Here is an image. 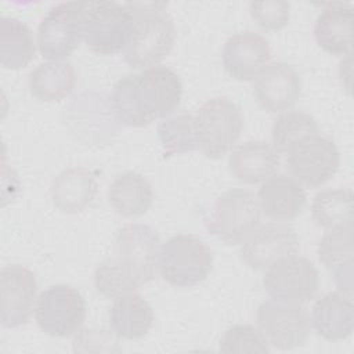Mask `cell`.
Returning <instances> with one entry per match:
<instances>
[{
    "mask_svg": "<svg viewBox=\"0 0 354 354\" xmlns=\"http://www.w3.org/2000/svg\"><path fill=\"white\" fill-rule=\"evenodd\" d=\"M35 319L46 335L69 337L80 330L86 319V300L73 286H48L36 300Z\"/></svg>",
    "mask_w": 354,
    "mask_h": 354,
    "instance_id": "9c48e42d",
    "label": "cell"
},
{
    "mask_svg": "<svg viewBox=\"0 0 354 354\" xmlns=\"http://www.w3.org/2000/svg\"><path fill=\"white\" fill-rule=\"evenodd\" d=\"M272 50L266 37L245 30L232 35L223 48V66L235 80L249 82L270 64Z\"/></svg>",
    "mask_w": 354,
    "mask_h": 354,
    "instance_id": "2e32d148",
    "label": "cell"
},
{
    "mask_svg": "<svg viewBox=\"0 0 354 354\" xmlns=\"http://www.w3.org/2000/svg\"><path fill=\"white\" fill-rule=\"evenodd\" d=\"M183 95L180 76L165 65L120 77L112 87L109 105L118 122L129 127H145L170 116Z\"/></svg>",
    "mask_w": 354,
    "mask_h": 354,
    "instance_id": "7a4b0ae2",
    "label": "cell"
},
{
    "mask_svg": "<svg viewBox=\"0 0 354 354\" xmlns=\"http://www.w3.org/2000/svg\"><path fill=\"white\" fill-rule=\"evenodd\" d=\"M261 210L253 192L234 188L221 194L205 217L206 230L227 245H241L260 224Z\"/></svg>",
    "mask_w": 354,
    "mask_h": 354,
    "instance_id": "52a82bcc",
    "label": "cell"
},
{
    "mask_svg": "<svg viewBox=\"0 0 354 354\" xmlns=\"http://www.w3.org/2000/svg\"><path fill=\"white\" fill-rule=\"evenodd\" d=\"M98 191V183L93 171L86 167H68L51 183V199L54 206L68 214L83 212L91 205Z\"/></svg>",
    "mask_w": 354,
    "mask_h": 354,
    "instance_id": "7402d4cb",
    "label": "cell"
},
{
    "mask_svg": "<svg viewBox=\"0 0 354 354\" xmlns=\"http://www.w3.org/2000/svg\"><path fill=\"white\" fill-rule=\"evenodd\" d=\"M286 166L301 185L318 188L337 173L340 153L332 138L315 133L290 147L286 153Z\"/></svg>",
    "mask_w": 354,
    "mask_h": 354,
    "instance_id": "ba28073f",
    "label": "cell"
},
{
    "mask_svg": "<svg viewBox=\"0 0 354 354\" xmlns=\"http://www.w3.org/2000/svg\"><path fill=\"white\" fill-rule=\"evenodd\" d=\"M155 321L151 304L137 292L113 299L109 308V324L118 337L138 340L148 335Z\"/></svg>",
    "mask_w": 354,
    "mask_h": 354,
    "instance_id": "603a6c76",
    "label": "cell"
},
{
    "mask_svg": "<svg viewBox=\"0 0 354 354\" xmlns=\"http://www.w3.org/2000/svg\"><path fill=\"white\" fill-rule=\"evenodd\" d=\"M194 123L198 149L209 159L227 155L243 129L241 108L227 97L206 100L194 115Z\"/></svg>",
    "mask_w": 354,
    "mask_h": 354,
    "instance_id": "5b68a950",
    "label": "cell"
},
{
    "mask_svg": "<svg viewBox=\"0 0 354 354\" xmlns=\"http://www.w3.org/2000/svg\"><path fill=\"white\" fill-rule=\"evenodd\" d=\"M213 268V252L196 235L177 234L160 248L159 272L176 288H191L207 278Z\"/></svg>",
    "mask_w": 354,
    "mask_h": 354,
    "instance_id": "8992f818",
    "label": "cell"
},
{
    "mask_svg": "<svg viewBox=\"0 0 354 354\" xmlns=\"http://www.w3.org/2000/svg\"><path fill=\"white\" fill-rule=\"evenodd\" d=\"M311 328L328 342H340L351 336L354 306L342 292H328L318 297L311 310Z\"/></svg>",
    "mask_w": 354,
    "mask_h": 354,
    "instance_id": "44dd1931",
    "label": "cell"
},
{
    "mask_svg": "<svg viewBox=\"0 0 354 354\" xmlns=\"http://www.w3.org/2000/svg\"><path fill=\"white\" fill-rule=\"evenodd\" d=\"M353 6L344 3H328L314 24L317 44L332 55L347 57L353 50Z\"/></svg>",
    "mask_w": 354,
    "mask_h": 354,
    "instance_id": "d6986e66",
    "label": "cell"
},
{
    "mask_svg": "<svg viewBox=\"0 0 354 354\" xmlns=\"http://www.w3.org/2000/svg\"><path fill=\"white\" fill-rule=\"evenodd\" d=\"M249 12L254 22L264 30H281L290 19V4L283 0L252 1Z\"/></svg>",
    "mask_w": 354,
    "mask_h": 354,
    "instance_id": "4dcf8cb0",
    "label": "cell"
},
{
    "mask_svg": "<svg viewBox=\"0 0 354 354\" xmlns=\"http://www.w3.org/2000/svg\"><path fill=\"white\" fill-rule=\"evenodd\" d=\"M0 292L1 325L8 329L25 325L37 300V282L33 271L21 264L4 266L0 271Z\"/></svg>",
    "mask_w": 354,
    "mask_h": 354,
    "instance_id": "5bb4252c",
    "label": "cell"
},
{
    "mask_svg": "<svg viewBox=\"0 0 354 354\" xmlns=\"http://www.w3.org/2000/svg\"><path fill=\"white\" fill-rule=\"evenodd\" d=\"M228 166L238 181L254 185L261 184L279 167V155L266 141L250 140L235 147L230 155Z\"/></svg>",
    "mask_w": 354,
    "mask_h": 354,
    "instance_id": "ffe728a7",
    "label": "cell"
},
{
    "mask_svg": "<svg viewBox=\"0 0 354 354\" xmlns=\"http://www.w3.org/2000/svg\"><path fill=\"white\" fill-rule=\"evenodd\" d=\"M263 286L271 299L304 304L315 296L319 275L311 260L296 253L279 259L264 270Z\"/></svg>",
    "mask_w": 354,
    "mask_h": 354,
    "instance_id": "7c38bea8",
    "label": "cell"
},
{
    "mask_svg": "<svg viewBox=\"0 0 354 354\" xmlns=\"http://www.w3.org/2000/svg\"><path fill=\"white\" fill-rule=\"evenodd\" d=\"M133 11L129 3L84 1L82 35L86 47L101 55L123 53L133 32Z\"/></svg>",
    "mask_w": 354,
    "mask_h": 354,
    "instance_id": "277c9868",
    "label": "cell"
},
{
    "mask_svg": "<svg viewBox=\"0 0 354 354\" xmlns=\"http://www.w3.org/2000/svg\"><path fill=\"white\" fill-rule=\"evenodd\" d=\"M36 53L29 26L18 18H0V62L6 69L17 71L28 66Z\"/></svg>",
    "mask_w": 354,
    "mask_h": 354,
    "instance_id": "484cf974",
    "label": "cell"
},
{
    "mask_svg": "<svg viewBox=\"0 0 354 354\" xmlns=\"http://www.w3.org/2000/svg\"><path fill=\"white\" fill-rule=\"evenodd\" d=\"M153 201L151 183L140 173L124 171L108 188V202L122 217L137 218L148 212Z\"/></svg>",
    "mask_w": 354,
    "mask_h": 354,
    "instance_id": "cb8c5ba5",
    "label": "cell"
},
{
    "mask_svg": "<svg viewBox=\"0 0 354 354\" xmlns=\"http://www.w3.org/2000/svg\"><path fill=\"white\" fill-rule=\"evenodd\" d=\"M311 217L324 230L353 224L351 189L329 188L319 191L311 202Z\"/></svg>",
    "mask_w": 354,
    "mask_h": 354,
    "instance_id": "4316f807",
    "label": "cell"
},
{
    "mask_svg": "<svg viewBox=\"0 0 354 354\" xmlns=\"http://www.w3.org/2000/svg\"><path fill=\"white\" fill-rule=\"evenodd\" d=\"M319 263L333 271L335 282L339 292L353 296V224L325 230V234L318 242Z\"/></svg>",
    "mask_w": 354,
    "mask_h": 354,
    "instance_id": "ac0fdd59",
    "label": "cell"
},
{
    "mask_svg": "<svg viewBox=\"0 0 354 354\" xmlns=\"http://www.w3.org/2000/svg\"><path fill=\"white\" fill-rule=\"evenodd\" d=\"M256 198L261 213L281 223L300 216L307 203L303 185L285 173H275L261 183Z\"/></svg>",
    "mask_w": 354,
    "mask_h": 354,
    "instance_id": "e0dca14e",
    "label": "cell"
},
{
    "mask_svg": "<svg viewBox=\"0 0 354 354\" xmlns=\"http://www.w3.org/2000/svg\"><path fill=\"white\" fill-rule=\"evenodd\" d=\"M133 11V32L123 51L124 61L134 69L159 65L176 41L173 18L165 3L136 1L129 3Z\"/></svg>",
    "mask_w": 354,
    "mask_h": 354,
    "instance_id": "3957f363",
    "label": "cell"
},
{
    "mask_svg": "<svg viewBox=\"0 0 354 354\" xmlns=\"http://www.w3.org/2000/svg\"><path fill=\"white\" fill-rule=\"evenodd\" d=\"M84 1H62L53 6L37 28V46L43 58L62 61L71 55L80 41Z\"/></svg>",
    "mask_w": 354,
    "mask_h": 354,
    "instance_id": "8fae6325",
    "label": "cell"
},
{
    "mask_svg": "<svg viewBox=\"0 0 354 354\" xmlns=\"http://www.w3.org/2000/svg\"><path fill=\"white\" fill-rule=\"evenodd\" d=\"M223 353H268L270 346L257 326L236 324L228 328L220 339Z\"/></svg>",
    "mask_w": 354,
    "mask_h": 354,
    "instance_id": "f546056e",
    "label": "cell"
},
{
    "mask_svg": "<svg viewBox=\"0 0 354 354\" xmlns=\"http://www.w3.org/2000/svg\"><path fill=\"white\" fill-rule=\"evenodd\" d=\"M77 75L68 61H47L30 71L28 86L30 94L41 102H58L75 88Z\"/></svg>",
    "mask_w": 354,
    "mask_h": 354,
    "instance_id": "d4e9b609",
    "label": "cell"
},
{
    "mask_svg": "<svg viewBox=\"0 0 354 354\" xmlns=\"http://www.w3.org/2000/svg\"><path fill=\"white\" fill-rule=\"evenodd\" d=\"M158 137L165 158L196 151L194 115L180 112L162 119L158 126Z\"/></svg>",
    "mask_w": 354,
    "mask_h": 354,
    "instance_id": "f1b7e54d",
    "label": "cell"
},
{
    "mask_svg": "<svg viewBox=\"0 0 354 354\" xmlns=\"http://www.w3.org/2000/svg\"><path fill=\"white\" fill-rule=\"evenodd\" d=\"M319 133L313 115L304 111H285L274 120L271 129L272 148L278 155H286L292 145L301 138Z\"/></svg>",
    "mask_w": 354,
    "mask_h": 354,
    "instance_id": "83f0119b",
    "label": "cell"
},
{
    "mask_svg": "<svg viewBox=\"0 0 354 354\" xmlns=\"http://www.w3.org/2000/svg\"><path fill=\"white\" fill-rule=\"evenodd\" d=\"M300 241L296 231L281 221L259 224L241 243V257L256 271H264L282 257L296 254Z\"/></svg>",
    "mask_w": 354,
    "mask_h": 354,
    "instance_id": "4fadbf2b",
    "label": "cell"
},
{
    "mask_svg": "<svg viewBox=\"0 0 354 354\" xmlns=\"http://www.w3.org/2000/svg\"><path fill=\"white\" fill-rule=\"evenodd\" d=\"M301 94L299 72L286 62H270L254 79L253 97L270 113H281L292 108Z\"/></svg>",
    "mask_w": 354,
    "mask_h": 354,
    "instance_id": "9a60e30c",
    "label": "cell"
},
{
    "mask_svg": "<svg viewBox=\"0 0 354 354\" xmlns=\"http://www.w3.org/2000/svg\"><path fill=\"white\" fill-rule=\"evenodd\" d=\"M160 239L156 231L138 223L119 228L112 254L94 271L95 290L108 299L137 292L159 272Z\"/></svg>",
    "mask_w": 354,
    "mask_h": 354,
    "instance_id": "6da1fadb",
    "label": "cell"
},
{
    "mask_svg": "<svg viewBox=\"0 0 354 354\" xmlns=\"http://www.w3.org/2000/svg\"><path fill=\"white\" fill-rule=\"evenodd\" d=\"M256 322L268 346L277 350L303 346L311 332V319L303 304L275 299H267L257 307Z\"/></svg>",
    "mask_w": 354,
    "mask_h": 354,
    "instance_id": "30bf717a",
    "label": "cell"
}]
</instances>
